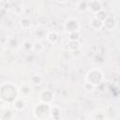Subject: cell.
<instances>
[{
  "mask_svg": "<svg viewBox=\"0 0 120 120\" xmlns=\"http://www.w3.org/2000/svg\"><path fill=\"white\" fill-rule=\"evenodd\" d=\"M65 27L70 33L75 32V31H77V28H78V22L76 20H74V19L68 20L66 22V23H65Z\"/></svg>",
  "mask_w": 120,
  "mask_h": 120,
  "instance_id": "obj_1",
  "label": "cell"
},
{
  "mask_svg": "<svg viewBox=\"0 0 120 120\" xmlns=\"http://www.w3.org/2000/svg\"><path fill=\"white\" fill-rule=\"evenodd\" d=\"M99 72V70H97V69H93V70H91L89 73H88V75H87V78H88V82H89V83H91L92 82V81L94 80V78H95V82H94V85L95 84H98L99 83V82H100V80H101V78H97V74Z\"/></svg>",
  "mask_w": 120,
  "mask_h": 120,
  "instance_id": "obj_2",
  "label": "cell"
},
{
  "mask_svg": "<svg viewBox=\"0 0 120 120\" xmlns=\"http://www.w3.org/2000/svg\"><path fill=\"white\" fill-rule=\"evenodd\" d=\"M48 39H49L51 42H55L56 39H57V35H56L54 32L50 33V34L48 35Z\"/></svg>",
  "mask_w": 120,
  "mask_h": 120,
  "instance_id": "obj_3",
  "label": "cell"
},
{
  "mask_svg": "<svg viewBox=\"0 0 120 120\" xmlns=\"http://www.w3.org/2000/svg\"><path fill=\"white\" fill-rule=\"evenodd\" d=\"M70 39L71 40H75V39H78V38H79V33H78V31H75V32H72V33H70Z\"/></svg>",
  "mask_w": 120,
  "mask_h": 120,
  "instance_id": "obj_4",
  "label": "cell"
}]
</instances>
